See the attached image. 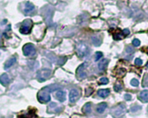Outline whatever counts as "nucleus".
I'll return each instance as SVG.
<instances>
[{
    "label": "nucleus",
    "instance_id": "1",
    "mask_svg": "<svg viewBox=\"0 0 148 118\" xmlns=\"http://www.w3.org/2000/svg\"><path fill=\"white\" fill-rule=\"evenodd\" d=\"M55 89H51L50 87H45L44 89H42L41 92L38 93V100L41 102V103H47L50 100V93L51 91H53Z\"/></svg>",
    "mask_w": 148,
    "mask_h": 118
},
{
    "label": "nucleus",
    "instance_id": "2",
    "mask_svg": "<svg viewBox=\"0 0 148 118\" xmlns=\"http://www.w3.org/2000/svg\"><path fill=\"white\" fill-rule=\"evenodd\" d=\"M89 53L88 47L84 43H81L77 46V54L80 58H84Z\"/></svg>",
    "mask_w": 148,
    "mask_h": 118
},
{
    "label": "nucleus",
    "instance_id": "3",
    "mask_svg": "<svg viewBox=\"0 0 148 118\" xmlns=\"http://www.w3.org/2000/svg\"><path fill=\"white\" fill-rule=\"evenodd\" d=\"M31 27H32V21L29 19L25 20L20 27V32L22 34H29L31 29Z\"/></svg>",
    "mask_w": 148,
    "mask_h": 118
},
{
    "label": "nucleus",
    "instance_id": "4",
    "mask_svg": "<svg viewBox=\"0 0 148 118\" xmlns=\"http://www.w3.org/2000/svg\"><path fill=\"white\" fill-rule=\"evenodd\" d=\"M125 110H126L125 106L123 104H120V105L116 106L114 109H112V114L114 117H119L120 116H122Z\"/></svg>",
    "mask_w": 148,
    "mask_h": 118
},
{
    "label": "nucleus",
    "instance_id": "5",
    "mask_svg": "<svg viewBox=\"0 0 148 118\" xmlns=\"http://www.w3.org/2000/svg\"><path fill=\"white\" fill-rule=\"evenodd\" d=\"M80 92L77 89H72L69 92V101L70 103H75L80 98Z\"/></svg>",
    "mask_w": 148,
    "mask_h": 118
},
{
    "label": "nucleus",
    "instance_id": "6",
    "mask_svg": "<svg viewBox=\"0 0 148 118\" xmlns=\"http://www.w3.org/2000/svg\"><path fill=\"white\" fill-rule=\"evenodd\" d=\"M23 51L24 55L29 56V55H32L35 53V47L31 43H28V44L24 45V47L23 48Z\"/></svg>",
    "mask_w": 148,
    "mask_h": 118
},
{
    "label": "nucleus",
    "instance_id": "7",
    "mask_svg": "<svg viewBox=\"0 0 148 118\" xmlns=\"http://www.w3.org/2000/svg\"><path fill=\"white\" fill-rule=\"evenodd\" d=\"M85 66H86V64H82V65H81L77 69V76L78 78H80L81 79H83L87 77V72L85 71Z\"/></svg>",
    "mask_w": 148,
    "mask_h": 118
},
{
    "label": "nucleus",
    "instance_id": "8",
    "mask_svg": "<svg viewBox=\"0 0 148 118\" xmlns=\"http://www.w3.org/2000/svg\"><path fill=\"white\" fill-rule=\"evenodd\" d=\"M50 71L49 70H42L41 71L38 73V76H37V78H38V80L41 82H44V80H46L48 78H49L50 76Z\"/></svg>",
    "mask_w": 148,
    "mask_h": 118
},
{
    "label": "nucleus",
    "instance_id": "9",
    "mask_svg": "<svg viewBox=\"0 0 148 118\" xmlns=\"http://www.w3.org/2000/svg\"><path fill=\"white\" fill-rule=\"evenodd\" d=\"M139 100L143 103H147L148 102V91L147 90H144L139 93Z\"/></svg>",
    "mask_w": 148,
    "mask_h": 118
},
{
    "label": "nucleus",
    "instance_id": "10",
    "mask_svg": "<svg viewBox=\"0 0 148 118\" xmlns=\"http://www.w3.org/2000/svg\"><path fill=\"white\" fill-rule=\"evenodd\" d=\"M56 98L60 102H63L66 99V93L63 91H57L56 92Z\"/></svg>",
    "mask_w": 148,
    "mask_h": 118
},
{
    "label": "nucleus",
    "instance_id": "11",
    "mask_svg": "<svg viewBox=\"0 0 148 118\" xmlns=\"http://www.w3.org/2000/svg\"><path fill=\"white\" fill-rule=\"evenodd\" d=\"M0 83L3 85H7L8 84L10 83V79H9V77H8V75L7 74H3L1 75V77H0Z\"/></svg>",
    "mask_w": 148,
    "mask_h": 118
},
{
    "label": "nucleus",
    "instance_id": "12",
    "mask_svg": "<svg viewBox=\"0 0 148 118\" xmlns=\"http://www.w3.org/2000/svg\"><path fill=\"white\" fill-rule=\"evenodd\" d=\"M107 109V103H101L97 106V108H96V111H97V113L101 114L105 111V109Z\"/></svg>",
    "mask_w": 148,
    "mask_h": 118
},
{
    "label": "nucleus",
    "instance_id": "13",
    "mask_svg": "<svg viewBox=\"0 0 148 118\" xmlns=\"http://www.w3.org/2000/svg\"><path fill=\"white\" fill-rule=\"evenodd\" d=\"M109 94H110V91L108 89H101L98 92V95L101 96V98H107Z\"/></svg>",
    "mask_w": 148,
    "mask_h": 118
},
{
    "label": "nucleus",
    "instance_id": "14",
    "mask_svg": "<svg viewBox=\"0 0 148 118\" xmlns=\"http://www.w3.org/2000/svg\"><path fill=\"white\" fill-rule=\"evenodd\" d=\"M19 118H37L36 113H35V111L31 110L28 112L27 114H23L22 116H19Z\"/></svg>",
    "mask_w": 148,
    "mask_h": 118
},
{
    "label": "nucleus",
    "instance_id": "15",
    "mask_svg": "<svg viewBox=\"0 0 148 118\" xmlns=\"http://www.w3.org/2000/svg\"><path fill=\"white\" fill-rule=\"evenodd\" d=\"M107 63H108V60H102L100 61V63L98 65V67L100 69V71H104L107 67Z\"/></svg>",
    "mask_w": 148,
    "mask_h": 118
},
{
    "label": "nucleus",
    "instance_id": "16",
    "mask_svg": "<svg viewBox=\"0 0 148 118\" xmlns=\"http://www.w3.org/2000/svg\"><path fill=\"white\" fill-rule=\"evenodd\" d=\"M35 9V7H34V5L31 4V3H26V4H25V8H24V11L25 13H30L31 11H33Z\"/></svg>",
    "mask_w": 148,
    "mask_h": 118
},
{
    "label": "nucleus",
    "instance_id": "17",
    "mask_svg": "<svg viewBox=\"0 0 148 118\" xmlns=\"http://www.w3.org/2000/svg\"><path fill=\"white\" fill-rule=\"evenodd\" d=\"M15 62H16V58H15V57L10 58V60H8L6 62H5V64H4V68H5V69L10 68V66H11Z\"/></svg>",
    "mask_w": 148,
    "mask_h": 118
},
{
    "label": "nucleus",
    "instance_id": "18",
    "mask_svg": "<svg viewBox=\"0 0 148 118\" xmlns=\"http://www.w3.org/2000/svg\"><path fill=\"white\" fill-rule=\"evenodd\" d=\"M91 109H92V106H91V103H86L85 105H84V107H83V109H82V110L86 114H90L91 113Z\"/></svg>",
    "mask_w": 148,
    "mask_h": 118
},
{
    "label": "nucleus",
    "instance_id": "19",
    "mask_svg": "<svg viewBox=\"0 0 148 118\" xmlns=\"http://www.w3.org/2000/svg\"><path fill=\"white\" fill-rule=\"evenodd\" d=\"M92 41H93V44L95 45V46H96V47L100 46V45H101V40L100 39L99 37H97V36L92 37Z\"/></svg>",
    "mask_w": 148,
    "mask_h": 118
},
{
    "label": "nucleus",
    "instance_id": "20",
    "mask_svg": "<svg viewBox=\"0 0 148 118\" xmlns=\"http://www.w3.org/2000/svg\"><path fill=\"white\" fill-rule=\"evenodd\" d=\"M122 90V85L120 84H117L114 85V91L115 92H120V91Z\"/></svg>",
    "mask_w": 148,
    "mask_h": 118
},
{
    "label": "nucleus",
    "instance_id": "21",
    "mask_svg": "<svg viewBox=\"0 0 148 118\" xmlns=\"http://www.w3.org/2000/svg\"><path fill=\"white\" fill-rule=\"evenodd\" d=\"M102 58V53H101V52H97L95 53V61H98L100 59H101Z\"/></svg>",
    "mask_w": 148,
    "mask_h": 118
},
{
    "label": "nucleus",
    "instance_id": "22",
    "mask_svg": "<svg viewBox=\"0 0 148 118\" xmlns=\"http://www.w3.org/2000/svg\"><path fill=\"white\" fill-rule=\"evenodd\" d=\"M107 83H108V79H107V78H101V79H100V84L106 85Z\"/></svg>",
    "mask_w": 148,
    "mask_h": 118
},
{
    "label": "nucleus",
    "instance_id": "23",
    "mask_svg": "<svg viewBox=\"0 0 148 118\" xmlns=\"http://www.w3.org/2000/svg\"><path fill=\"white\" fill-rule=\"evenodd\" d=\"M131 85H133V86H135V87H137L139 85V81L137 79H132L131 80Z\"/></svg>",
    "mask_w": 148,
    "mask_h": 118
},
{
    "label": "nucleus",
    "instance_id": "24",
    "mask_svg": "<svg viewBox=\"0 0 148 118\" xmlns=\"http://www.w3.org/2000/svg\"><path fill=\"white\" fill-rule=\"evenodd\" d=\"M114 40H116V41L120 40V39H122V34H120V33H116V34H114Z\"/></svg>",
    "mask_w": 148,
    "mask_h": 118
},
{
    "label": "nucleus",
    "instance_id": "25",
    "mask_svg": "<svg viewBox=\"0 0 148 118\" xmlns=\"http://www.w3.org/2000/svg\"><path fill=\"white\" fill-rule=\"evenodd\" d=\"M139 44H140V41H139V40L138 39H134L133 41V45L134 47H139Z\"/></svg>",
    "mask_w": 148,
    "mask_h": 118
},
{
    "label": "nucleus",
    "instance_id": "26",
    "mask_svg": "<svg viewBox=\"0 0 148 118\" xmlns=\"http://www.w3.org/2000/svg\"><path fill=\"white\" fill-rule=\"evenodd\" d=\"M134 62H135V65H137V66H141L142 64H143V61H142L140 59H139V58H137Z\"/></svg>",
    "mask_w": 148,
    "mask_h": 118
},
{
    "label": "nucleus",
    "instance_id": "27",
    "mask_svg": "<svg viewBox=\"0 0 148 118\" xmlns=\"http://www.w3.org/2000/svg\"><path fill=\"white\" fill-rule=\"evenodd\" d=\"M143 86H148V75H146L144 79V82H143Z\"/></svg>",
    "mask_w": 148,
    "mask_h": 118
},
{
    "label": "nucleus",
    "instance_id": "28",
    "mask_svg": "<svg viewBox=\"0 0 148 118\" xmlns=\"http://www.w3.org/2000/svg\"><path fill=\"white\" fill-rule=\"evenodd\" d=\"M92 92H93V89H91V88H89V89H87L86 90V96H90L91 95V93H92Z\"/></svg>",
    "mask_w": 148,
    "mask_h": 118
},
{
    "label": "nucleus",
    "instance_id": "29",
    "mask_svg": "<svg viewBox=\"0 0 148 118\" xmlns=\"http://www.w3.org/2000/svg\"><path fill=\"white\" fill-rule=\"evenodd\" d=\"M125 99L126 101H131L132 100V96L130 94H126L125 95Z\"/></svg>",
    "mask_w": 148,
    "mask_h": 118
},
{
    "label": "nucleus",
    "instance_id": "30",
    "mask_svg": "<svg viewBox=\"0 0 148 118\" xmlns=\"http://www.w3.org/2000/svg\"><path fill=\"white\" fill-rule=\"evenodd\" d=\"M123 34H125V36H128V34H130V31H129V29H125L123 30Z\"/></svg>",
    "mask_w": 148,
    "mask_h": 118
},
{
    "label": "nucleus",
    "instance_id": "31",
    "mask_svg": "<svg viewBox=\"0 0 148 118\" xmlns=\"http://www.w3.org/2000/svg\"><path fill=\"white\" fill-rule=\"evenodd\" d=\"M140 109H141V107H139H139H133V108L131 109V110L135 112L136 110H139Z\"/></svg>",
    "mask_w": 148,
    "mask_h": 118
},
{
    "label": "nucleus",
    "instance_id": "32",
    "mask_svg": "<svg viewBox=\"0 0 148 118\" xmlns=\"http://www.w3.org/2000/svg\"><path fill=\"white\" fill-rule=\"evenodd\" d=\"M133 48H132V47H127V48H126V52H127V53H133Z\"/></svg>",
    "mask_w": 148,
    "mask_h": 118
},
{
    "label": "nucleus",
    "instance_id": "33",
    "mask_svg": "<svg viewBox=\"0 0 148 118\" xmlns=\"http://www.w3.org/2000/svg\"><path fill=\"white\" fill-rule=\"evenodd\" d=\"M0 45H1V36H0Z\"/></svg>",
    "mask_w": 148,
    "mask_h": 118
},
{
    "label": "nucleus",
    "instance_id": "34",
    "mask_svg": "<svg viewBox=\"0 0 148 118\" xmlns=\"http://www.w3.org/2000/svg\"><path fill=\"white\" fill-rule=\"evenodd\" d=\"M147 111H148V108H147Z\"/></svg>",
    "mask_w": 148,
    "mask_h": 118
}]
</instances>
